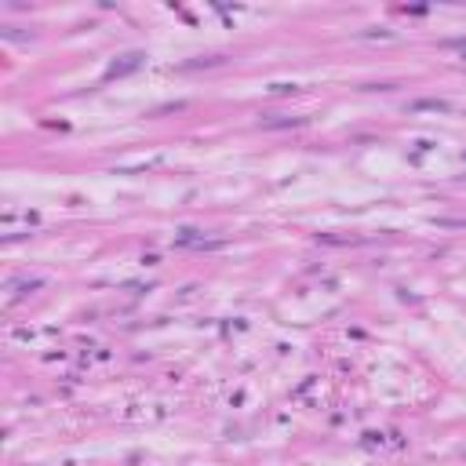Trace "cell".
Returning <instances> with one entry per match:
<instances>
[{"instance_id":"6da1fadb","label":"cell","mask_w":466,"mask_h":466,"mask_svg":"<svg viewBox=\"0 0 466 466\" xmlns=\"http://www.w3.org/2000/svg\"><path fill=\"white\" fill-rule=\"evenodd\" d=\"M448 47H455V51H462V55H466V36H455V40H448Z\"/></svg>"}]
</instances>
